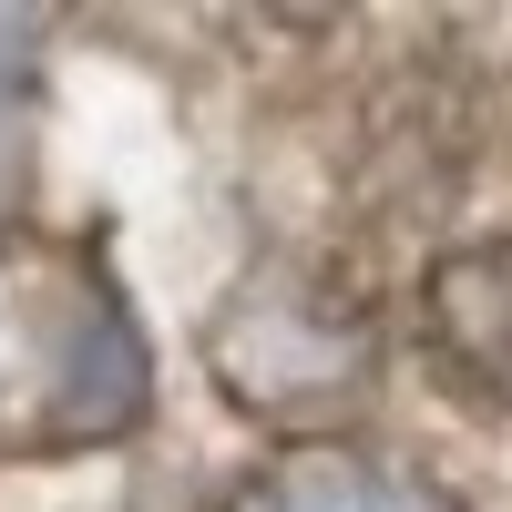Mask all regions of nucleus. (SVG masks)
I'll use <instances>...</instances> for the list:
<instances>
[{"label": "nucleus", "instance_id": "nucleus-3", "mask_svg": "<svg viewBox=\"0 0 512 512\" xmlns=\"http://www.w3.org/2000/svg\"><path fill=\"white\" fill-rule=\"evenodd\" d=\"M226 512H451L441 482H420L410 461H369V451H287L267 461Z\"/></svg>", "mask_w": 512, "mask_h": 512}, {"label": "nucleus", "instance_id": "nucleus-1", "mask_svg": "<svg viewBox=\"0 0 512 512\" xmlns=\"http://www.w3.org/2000/svg\"><path fill=\"white\" fill-rule=\"evenodd\" d=\"M216 369L246 410H328L369 379V308L318 277H256L216 328Z\"/></svg>", "mask_w": 512, "mask_h": 512}, {"label": "nucleus", "instance_id": "nucleus-2", "mask_svg": "<svg viewBox=\"0 0 512 512\" xmlns=\"http://www.w3.org/2000/svg\"><path fill=\"white\" fill-rule=\"evenodd\" d=\"M420 318H431V359H441V379H451L472 410L512 420V236L441 256V267H431V297H420Z\"/></svg>", "mask_w": 512, "mask_h": 512}]
</instances>
